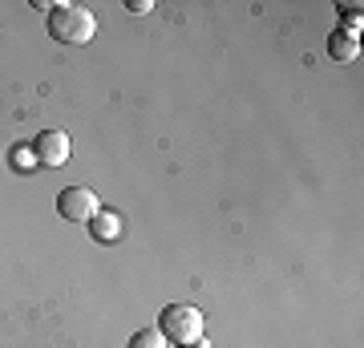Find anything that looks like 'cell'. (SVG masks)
Segmentation results:
<instances>
[{
    "instance_id": "cell-1",
    "label": "cell",
    "mask_w": 364,
    "mask_h": 348,
    "mask_svg": "<svg viewBox=\"0 0 364 348\" xmlns=\"http://www.w3.org/2000/svg\"><path fill=\"white\" fill-rule=\"evenodd\" d=\"M97 33V21H93L90 9H81V4H53L49 13V37L61 41V45H85L93 41Z\"/></svg>"
},
{
    "instance_id": "cell-2",
    "label": "cell",
    "mask_w": 364,
    "mask_h": 348,
    "mask_svg": "<svg viewBox=\"0 0 364 348\" xmlns=\"http://www.w3.org/2000/svg\"><path fill=\"white\" fill-rule=\"evenodd\" d=\"M203 312L191 304H166L158 312V332L166 336L170 344H198L203 340Z\"/></svg>"
},
{
    "instance_id": "cell-3",
    "label": "cell",
    "mask_w": 364,
    "mask_h": 348,
    "mask_svg": "<svg viewBox=\"0 0 364 348\" xmlns=\"http://www.w3.org/2000/svg\"><path fill=\"white\" fill-rule=\"evenodd\" d=\"M97 211H102V203H97V194L90 186H65L57 194V215L65 223H90Z\"/></svg>"
},
{
    "instance_id": "cell-4",
    "label": "cell",
    "mask_w": 364,
    "mask_h": 348,
    "mask_svg": "<svg viewBox=\"0 0 364 348\" xmlns=\"http://www.w3.org/2000/svg\"><path fill=\"white\" fill-rule=\"evenodd\" d=\"M33 154H37V167H65L69 154H73V142H69L65 130H45L33 142Z\"/></svg>"
},
{
    "instance_id": "cell-5",
    "label": "cell",
    "mask_w": 364,
    "mask_h": 348,
    "mask_svg": "<svg viewBox=\"0 0 364 348\" xmlns=\"http://www.w3.org/2000/svg\"><path fill=\"white\" fill-rule=\"evenodd\" d=\"M90 235L97 239V243H114L117 235H122V215H117V211H105V206H102V211L90 219Z\"/></svg>"
},
{
    "instance_id": "cell-6",
    "label": "cell",
    "mask_w": 364,
    "mask_h": 348,
    "mask_svg": "<svg viewBox=\"0 0 364 348\" xmlns=\"http://www.w3.org/2000/svg\"><path fill=\"white\" fill-rule=\"evenodd\" d=\"M328 57H332V61H356V57H360V37H348V33H332V37H328Z\"/></svg>"
},
{
    "instance_id": "cell-7",
    "label": "cell",
    "mask_w": 364,
    "mask_h": 348,
    "mask_svg": "<svg viewBox=\"0 0 364 348\" xmlns=\"http://www.w3.org/2000/svg\"><path fill=\"white\" fill-rule=\"evenodd\" d=\"M126 348H166V336L158 332V328H138Z\"/></svg>"
},
{
    "instance_id": "cell-8",
    "label": "cell",
    "mask_w": 364,
    "mask_h": 348,
    "mask_svg": "<svg viewBox=\"0 0 364 348\" xmlns=\"http://www.w3.org/2000/svg\"><path fill=\"white\" fill-rule=\"evenodd\" d=\"M340 16H344V28H340V33H348V37H360V9H352V4H340Z\"/></svg>"
},
{
    "instance_id": "cell-9",
    "label": "cell",
    "mask_w": 364,
    "mask_h": 348,
    "mask_svg": "<svg viewBox=\"0 0 364 348\" xmlns=\"http://www.w3.org/2000/svg\"><path fill=\"white\" fill-rule=\"evenodd\" d=\"M13 167H16V170H33V167H37L33 146H16V150H13Z\"/></svg>"
},
{
    "instance_id": "cell-10",
    "label": "cell",
    "mask_w": 364,
    "mask_h": 348,
    "mask_svg": "<svg viewBox=\"0 0 364 348\" xmlns=\"http://www.w3.org/2000/svg\"><path fill=\"white\" fill-rule=\"evenodd\" d=\"M126 9H130L134 16H142V13H150V9H154V4H150V0H134V4H126Z\"/></svg>"
},
{
    "instance_id": "cell-11",
    "label": "cell",
    "mask_w": 364,
    "mask_h": 348,
    "mask_svg": "<svg viewBox=\"0 0 364 348\" xmlns=\"http://www.w3.org/2000/svg\"><path fill=\"white\" fill-rule=\"evenodd\" d=\"M178 348H195V344H178Z\"/></svg>"
}]
</instances>
